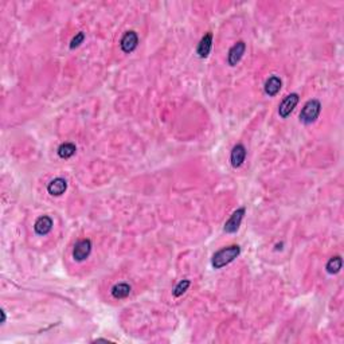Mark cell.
I'll return each instance as SVG.
<instances>
[{"instance_id":"7a4b0ae2","label":"cell","mask_w":344,"mask_h":344,"mask_svg":"<svg viewBox=\"0 0 344 344\" xmlns=\"http://www.w3.org/2000/svg\"><path fill=\"white\" fill-rule=\"evenodd\" d=\"M321 112V104L320 101L316 98H312L305 102V105L302 106L301 112H300V120L304 124H312L318 120V117L320 116Z\"/></svg>"},{"instance_id":"4fadbf2b","label":"cell","mask_w":344,"mask_h":344,"mask_svg":"<svg viewBox=\"0 0 344 344\" xmlns=\"http://www.w3.org/2000/svg\"><path fill=\"white\" fill-rule=\"evenodd\" d=\"M131 285L129 284H127V282H118V284H116V285L112 288V296H113V298H116V300H121V298H125V297L129 296V293H131Z\"/></svg>"},{"instance_id":"277c9868","label":"cell","mask_w":344,"mask_h":344,"mask_svg":"<svg viewBox=\"0 0 344 344\" xmlns=\"http://www.w3.org/2000/svg\"><path fill=\"white\" fill-rule=\"evenodd\" d=\"M92 241L90 239H81L77 244L74 245V249H73V258L77 262H82L85 261L92 253Z\"/></svg>"},{"instance_id":"8fae6325","label":"cell","mask_w":344,"mask_h":344,"mask_svg":"<svg viewBox=\"0 0 344 344\" xmlns=\"http://www.w3.org/2000/svg\"><path fill=\"white\" fill-rule=\"evenodd\" d=\"M281 86H282V81H281L280 77L278 75H272L265 82V93L269 97H275V94H278Z\"/></svg>"},{"instance_id":"30bf717a","label":"cell","mask_w":344,"mask_h":344,"mask_svg":"<svg viewBox=\"0 0 344 344\" xmlns=\"http://www.w3.org/2000/svg\"><path fill=\"white\" fill-rule=\"evenodd\" d=\"M245 159H246V148L242 144H237L231 151L230 155V161L234 168H239L241 165L244 164Z\"/></svg>"},{"instance_id":"5b68a950","label":"cell","mask_w":344,"mask_h":344,"mask_svg":"<svg viewBox=\"0 0 344 344\" xmlns=\"http://www.w3.org/2000/svg\"><path fill=\"white\" fill-rule=\"evenodd\" d=\"M245 212H246V210H245L244 207H241V208H238V210H235L233 212V215L229 218L228 222L225 223V231L226 233L233 234L238 230L239 226H241V222H242V219L245 217Z\"/></svg>"},{"instance_id":"e0dca14e","label":"cell","mask_w":344,"mask_h":344,"mask_svg":"<svg viewBox=\"0 0 344 344\" xmlns=\"http://www.w3.org/2000/svg\"><path fill=\"white\" fill-rule=\"evenodd\" d=\"M84 41H85V34H84L82 31L78 32V34H77V35H75V37L71 39V42H70V48L73 50V48L78 47L81 43L84 42Z\"/></svg>"},{"instance_id":"ba28073f","label":"cell","mask_w":344,"mask_h":344,"mask_svg":"<svg viewBox=\"0 0 344 344\" xmlns=\"http://www.w3.org/2000/svg\"><path fill=\"white\" fill-rule=\"evenodd\" d=\"M53 219H51V217H48V215H42V217H39L35 221V223H34V230H35V233L38 234V235H47L50 231H51V229H53Z\"/></svg>"},{"instance_id":"52a82bcc","label":"cell","mask_w":344,"mask_h":344,"mask_svg":"<svg viewBox=\"0 0 344 344\" xmlns=\"http://www.w3.org/2000/svg\"><path fill=\"white\" fill-rule=\"evenodd\" d=\"M245 51H246V45L242 41H239L234 45L233 47L229 50V55H228V64L230 66H237L239 61L242 59L244 57Z\"/></svg>"},{"instance_id":"6da1fadb","label":"cell","mask_w":344,"mask_h":344,"mask_svg":"<svg viewBox=\"0 0 344 344\" xmlns=\"http://www.w3.org/2000/svg\"><path fill=\"white\" fill-rule=\"evenodd\" d=\"M241 254V248L238 245H231L228 248L218 250L215 254L212 255L211 265L214 269H222L223 266H226L230 262H233Z\"/></svg>"},{"instance_id":"3957f363","label":"cell","mask_w":344,"mask_h":344,"mask_svg":"<svg viewBox=\"0 0 344 344\" xmlns=\"http://www.w3.org/2000/svg\"><path fill=\"white\" fill-rule=\"evenodd\" d=\"M298 100H300V97L297 93H291L281 101V104L278 105V115L281 118H286L292 112L295 111V108L298 104Z\"/></svg>"},{"instance_id":"9a60e30c","label":"cell","mask_w":344,"mask_h":344,"mask_svg":"<svg viewBox=\"0 0 344 344\" xmlns=\"http://www.w3.org/2000/svg\"><path fill=\"white\" fill-rule=\"evenodd\" d=\"M342 265H343L342 257H340V255H336V257H332V258L327 262L325 270L328 272L329 275H336V273H339L340 269H342Z\"/></svg>"},{"instance_id":"7c38bea8","label":"cell","mask_w":344,"mask_h":344,"mask_svg":"<svg viewBox=\"0 0 344 344\" xmlns=\"http://www.w3.org/2000/svg\"><path fill=\"white\" fill-rule=\"evenodd\" d=\"M211 46H212V34L211 32H207L205 37L202 38L201 42L196 47V53L201 58H207L208 54L211 51Z\"/></svg>"},{"instance_id":"5bb4252c","label":"cell","mask_w":344,"mask_h":344,"mask_svg":"<svg viewBox=\"0 0 344 344\" xmlns=\"http://www.w3.org/2000/svg\"><path fill=\"white\" fill-rule=\"evenodd\" d=\"M77 147L73 143H64L58 147V156L61 159H70L75 154Z\"/></svg>"},{"instance_id":"2e32d148","label":"cell","mask_w":344,"mask_h":344,"mask_svg":"<svg viewBox=\"0 0 344 344\" xmlns=\"http://www.w3.org/2000/svg\"><path fill=\"white\" fill-rule=\"evenodd\" d=\"M190 280H182L178 284V285L175 286L174 289V296L175 297H180L183 293H185V291L188 289V286H190Z\"/></svg>"},{"instance_id":"8992f818","label":"cell","mask_w":344,"mask_h":344,"mask_svg":"<svg viewBox=\"0 0 344 344\" xmlns=\"http://www.w3.org/2000/svg\"><path fill=\"white\" fill-rule=\"evenodd\" d=\"M138 37L135 31H128L124 34V37L120 41V47L125 54H131L138 47Z\"/></svg>"},{"instance_id":"ac0fdd59","label":"cell","mask_w":344,"mask_h":344,"mask_svg":"<svg viewBox=\"0 0 344 344\" xmlns=\"http://www.w3.org/2000/svg\"><path fill=\"white\" fill-rule=\"evenodd\" d=\"M0 315H1V324H4L5 323V312L4 311H1V312H0Z\"/></svg>"},{"instance_id":"9c48e42d","label":"cell","mask_w":344,"mask_h":344,"mask_svg":"<svg viewBox=\"0 0 344 344\" xmlns=\"http://www.w3.org/2000/svg\"><path fill=\"white\" fill-rule=\"evenodd\" d=\"M68 190V182L64 178H55L47 184V192L53 196H61Z\"/></svg>"}]
</instances>
